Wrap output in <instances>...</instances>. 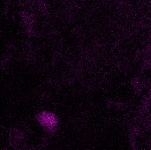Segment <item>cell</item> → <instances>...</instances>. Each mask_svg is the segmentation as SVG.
I'll return each instance as SVG.
<instances>
[{
	"instance_id": "1",
	"label": "cell",
	"mask_w": 151,
	"mask_h": 150,
	"mask_svg": "<svg viewBox=\"0 0 151 150\" xmlns=\"http://www.w3.org/2000/svg\"><path fill=\"white\" fill-rule=\"evenodd\" d=\"M38 120L43 126H45L49 130H53L56 127L57 123H58L57 118L53 114L48 113V112L41 113L38 116Z\"/></svg>"
}]
</instances>
